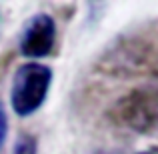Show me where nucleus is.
Segmentation results:
<instances>
[{
	"label": "nucleus",
	"instance_id": "obj_4",
	"mask_svg": "<svg viewBox=\"0 0 158 154\" xmlns=\"http://www.w3.org/2000/svg\"><path fill=\"white\" fill-rule=\"evenodd\" d=\"M12 154H38V138L30 132H22L16 136Z\"/></svg>",
	"mask_w": 158,
	"mask_h": 154
},
{
	"label": "nucleus",
	"instance_id": "obj_3",
	"mask_svg": "<svg viewBox=\"0 0 158 154\" xmlns=\"http://www.w3.org/2000/svg\"><path fill=\"white\" fill-rule=\"evenodd\" d=\"M20 54L26 58L50 56L56 48V22L46 12H36L26 20L18 38Z\"/></svg>",
	"mask_w": 158,
	"mask_h": 154
},
{
	"label": "nucleus",
	"instance_id": "obj_6",
	"mask_svg": "<svg viewBox=\"0 0 158 154\" xmlns=\"http://www.w3.org/2000/svg\"><path fill=\"white\" fill-rule=\"evenodd\" d=\"M140 154H158V146H152V148H146V150H142Z\"/></svg>",
	"mask_w": 158,
	"mask_h": 154
},
{
	"label": "nucleus",
	"instance_id": "obj_8",
	"mask_svg": "<svg viewBox=\"0 0 158 154\" xmlns=\"http://www.w3.org/2000/svg\"><path fill=\"white\" fill-rule=\"evenodd\" d=\"M94 154H112V152H106V150H96Z\"/></svg>",
	"mask_w": 158,
	"mask_h": 154
},
{
	"label": "nucleus",
	"instance_id": "obj_2",
	"mask_svg": "<svg viewBox=\"0 0 158 154\" xmlns=\"http://www.w3.org/2000/svg\"><path fill=\"white\" fill-rule=\"evenodd\" d=\"M112 122L138 134H150L158 128V90L132 88L112 104L108 112Z\"/></svg>",
	"mask_w": 158,
	"mask_h": 154
},
{
	"label": "nucleus",
	"instance_id": "obj_1",
	"mask_svg": "<svg viewBox=\"0 0 158 154\" xmlns=\"http://www.w3.org/2000/svg\"><path fill=\"white\" fill-rule=\"evenodd\" d=\"M52 68L40 62H26L14 70L10 84V106L16 116L26 118L42 108L52 86Z\"/></svg>",
	"mask_w": 158,
	"mask_h": 154
},
{
	"label": "nucleus",
	"instance_id": "obj_5",
	"mask_svg": "<svg viewBox=\"0 0 158 154\" xmlns=\"http://www.w3.org/2000/svg\"><path fill=\"white\" fill-rule=\"evenodd\" d=\"M6 136H8V116H6L2 102H0V150H2L4 142H6Z\"/></svg>",
	"mask_w": 158,
	"mask_h": 154
},
{
	"label": "nucleus",
	"instance_id": "obj_7",
	"mask_svg": "<svg viewBox=\"0 0 158 154\" xmlns=\"http://www.w3.org/2000/svg\"><path fill=\"white\" fill-rule=\"evenodd\" d=\"M2 28H4V16H2V10H0V34H2Z\"/></svg>",
	"mask_w": 158,
	"mask_h": 154
}]
</instances>
